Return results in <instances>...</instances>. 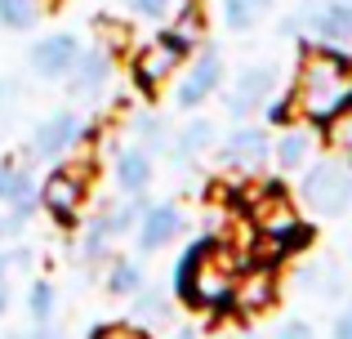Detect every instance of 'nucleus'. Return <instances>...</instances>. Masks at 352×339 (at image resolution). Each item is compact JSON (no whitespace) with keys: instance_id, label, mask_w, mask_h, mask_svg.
I'll return each mask as SVG.
<instances>
[{"instance_id":"obj_1","label":"nucleus","mask_w":352,"mask_h":339,"mask_svg":"<svg viewBox=\"0 0 352 339\" xmlns=\"http://www.w3.org/2000/svg\"><path fill=\"white\" fill-rule=\"evenodd\" d=\"M290 103L312 125L335 121L344 107H352V63L335 45H308L303 58H299V76H294Z\"/></svg>"},{"instance_id":"obj_2","label":"nucleus","mask_w":352,"mask_h":339,"mask_svg":"<svg viewBox=\"0 0 352 339\" xmlns=\"http://www.w3.org/2000/svg\"><path fill=\"white\" fill-rule=\"evenodd\" d=\"M241 277V254L223 241H201L179 263V295L192 308H219L232 299Z\"/></svg>"},{"instance_id":"obj_3","label":"nucleus","mask_w":352,"mask_h":339,"mask_svg":"<svg viewBox=\"0 0 352 339\" xmlns=\"http://www.w3.org/2000/svg\"><path fill=\"white\" fill-rule=\"evenodd\" d=\"M250 219H254V228L263 232V241L276 245V254L299 250V245L308 241V228L294 219L290 197H285L281 183H263V188L250 197Z\"/></svg>"},{"instance_id":"obj_4","label":"nucleus","mask_w":352,"mask_h":339,"mask_svg":"<svg viewBox=\"0 0 352 339\" xmlns=\"http://www.w3.org/2000/svg\"><path fill=\"white\" fill-rule=\"evenodd\" d=\"M303 201L312 206V215H344L352 201V170L335 166V161H317L299 183Z\"/></svg>"},{"instance_id":"obj_5","label":"nucleus","mask_w":352,"mask_h":339,"mask_svg":"<svg viewBox=\"0 0 352 339\" xmlns=\"http://www.w3.org/2000/svg\"><path fill=\"white\" fill-rule=\"evenodd\" d=\"M85 188H89V166H63V170H54L50 179H45L41 206L50 210L54 219L72 223V219L80 215V206H85Z\"/></svg>"},{"instance_id":"obj_6","label":"nucleus","mask_w":352,"mask_h":339,"mask_svg":"<svg viewBox=\"0 0 352 339\" xmlns=\"http://www.w3.org/2000/svg\"><path fill=\"white\" fill-rule=\"evenodd\" d=\"M183 54H188V45H179L174 36H156L152 45H143V50L134 54V85L143 89V94H156L161 80H170V72L179 67Z\"/></svg>"},{"instance_id":"obj_7","label":"nucleus","mask_w":352,"mask_h":339,"mask_svg":"<svg viewBox=\"0 0 352 339\" xmlns=\"http://www.w3.org/2000/svg\"><path fill=\"white\" fill-rule=\"evenodd\" d=\"M299 23L321 45H352V5L348 0H312V5H303Z\"/></svg>"},{"instance_id":"obj_8","label":"nucleus","mask_w":352,"mask_h":339,"mask_svg":"<svg viewBox=\"0 0 352 339\" xmlns=\"http://www.w3.org/2000/svg\"><path fill=\"white\" fill-rule=\"evenodd\" d=\"M80 58V41L72 32H54V36H41L27 54V67L36 72L41 80H67V72L76 67Z\"/></svg>"},{"instance_id":"obj_9","label":"nucleus","mask_w":352,"mask_h":339,"mask_svg":"<svg viewBox=\"0 0 352 339\" xmlns=\"http://www.w3.org/2000/svg\"><path fill=\"white\" fill-rule=\"evenodd\" d=\"M80 139V116L76 112H50L41 125L32 130V157L41 161H58L63 152H72Z\"/></svg>"},{"instance_id":"obj_10","label":"nucleus","mask_w":352,"mask_h":339,"mask_svg":"<svg viewBox=\"0 0 352 339\" xmlns=\"http://www.w3.org/2000/svg\"><path fill=\"white\" fill-rule=\"evenodd\" d=\"M223 85V58H219V50H206L197 63H192V72L183 76L179 94H174V103L183 107V112H197L201 103H206L214 89Z\"/></svg>"},{"instance_id":"obj_11","label":"nucleus","mask_w":352,"mask_h":339,"mask_svg":"<svg viewBox=\"0 0 352 339\" xmlns=\"http://www.w3.org/2000/svg\"><path fill=\"white\" fill-rule=\"evenodd\" d=\"M107 80H112V54L107 50H80L76 67L67 72V89L76 103H98V94L107 89Z\"/></svg>"},{"instance_id":"obj_12","label":"nucleus","mask_w":352,"mask_h":339,"mask_svg":"<svg viewBox=\"0 0 352 339\" xmlns=\"http://www.w3.org/2000/svg\"><path fill=\"white\" fill-rule=\"evenodd\" d=\"M272 85H276V67H272V63H254V67H245L236 76V85H232L228 112H232V116L258 112V107H263V98L272 94Z\"/></svg>"},{"instance_id":"obj_13","label":"nucleus","mask_w":352,"mask_h":339,"mask_svg":"<svg viewBox=\"0 0 352 339\" xmlns=\"http://www.w3.org/2000/svg\"><path fill=\"white\" fill-rule=\"evenodd\" d=\"M267 134L263 130H236L232 139L223 143V166L228 170H241V174H254V170H263V161H267Z\"/></svg>"},{"instance_id":"obj_14","label":"nucleus","mask_w":352,"mask_h":339,"mask_svg":"<svg viewBox=\"0 0 352 339\" xmlns=\"http://www.w3.org/2000/svg\"><path fill=\"white\" fill-rule=\"evenodd\" d=\"M232 299H236L241 313H263V308H272V299H276V277H272V268H250V272H241Z\"/></svg>"},{"instance_id":"obj_15","label":"nucleus","mask_w":352,"mask_h":339,"mask_svg":"<svg viewBox=\"0 0 352 339\" xmlns=\"http://www.w3.org/2000/svg\"><path fill=\"white\" fill-rule=\"evenodd\" d=\"M179 228H183V215L174 206H152L143 215V228H138V245L143 250H161L165 241L179 237Z\"/></svg>"},{"instance_id":"obj_16","label":"nucleus","mask_w":352,"mask_h":339,"mask_svg":"<svg viewBox=\"0 0 352 339\" xmlns=\"http://www.w3.org/2000/svg\"><path fill=\"white\" fill-rule=\"evenodd\" d=\"M116 183H120L125 192H134V197L147 188V183H152V161H147L143 148H125V152L116 157Z\"/></svg>"},{"instance_id":"obj_17","label":"nucleus","mask_w":352,"mask_h":339,"mask_svg":"<svg viewBox=\"0 0 352 339\" xmlns=\"http://www.w3.org/2000/svg\"><path fill=\"white\" fill-rule=\"evenodd\" d=\"M267 9H272V0H223V18L232 32H250Z\"/></svg>"},{"instance_id":"obj_18","label":"nucleus","mask_w":352,"mask_h":339,"mask_svg":"<svg viewBox=\"0 0 352 339\" xmlns=\"http://www.w3.org/2000/svg\"><path fill=\"white\" fill-rule=\"evenodd\" d=\"M201 32H206V9H201V0H188V5L179 9V18H174L170 36H174L179 45H192Z\"/></svg>"},{"instance_id":"obj_19","label":"nucleus","mask_w":352,"mask_h":339,"mask_svg":"<svg viewBox=\"0 0 352 339\" xmlns=\"http://www.w3.org/2000/svg\"><path fill=\"white\" fill-rule=\"evenodd\" d=\"M210 139H214V125H210V121H192L188 130L174 139V157H179V161H192L197 152L210 148Z\"/></svg>"},{"instance_id":"obj_20","label":"nucleus","mask_w":352,"mask_h":339,"mask_svg":"<svg viewBox=\"0 0 352 339\" xmlns=\"http://www.w3.org/2000/svg\"><path fill=\"white\" fill-rule=\"evenodd\" d=\"M41 18V0H0V27H14V32H27Z\"/></svg>"},{"instance_id":"obj_21","label":"nucleus","mask_w":352,"mask_h":339,"mask_svg":"<svg viewBox=\"0 0 352 339\" xmlns=\"http://www.w3.org/2000/svg\"><path fill=\"white\" fill-rule=\"evenodd\" d=\"M32 197V170L5 161L0 166V201H27Z\"/></svg>"},{"instance_id":"obj_22","label":"nucleus","mask_w":352,"mask_h":339,"mask_svg":"<svg viewBox=\"0 0 352 339\" xmlns=\"http://www.w3.org/2000/svg\"><path fill=\"white\" fill-rule=\"evenodd\" d=\"M303 161H308V134L285 130L281 143H276V166H281V170H299Z\"/></svg>"},{"instance_id":"obj_23","label":"nucleus","mask_w":352,"mask_h":339,"mask_svg":"<svg viewBox=\"0 0 352 339\" xmlns=\"http://www.w3.org/2000/svg\"><path fill=\"white\" fill-rule=\"evenodd\" d=\"M107 290H112V295H138V290H143V268H138V263H129V259L112 263Z\"/></svg>"},{"instance_id":"obj_24","label":"nucleus","mask_w":352,"mask_h":339,"mask_svg":"<svg viewBox=\"0 0 352 339\" xmlns=\"http://www.w3.org/2000/svg\"><path fill=\"white\" fill-rule=\"evenodd\" d=\"M326 139H330L335 152H344V157L352 161V107H344L335 121H326Z\"/></svg>"},{"instance_id":"obj_25","label":"nucleus","mask_w":352,"mask_h":339,"mask_svg":"<svg viewBox=\"0 0 352 339\" xmlns=\"http://www.w3.org/2000/svg\"><path fill=\"white\" fill-rule=\"evenodd\" d=\"M134 134L143 139V152H147V148H170V139H165V125L156 121V116H134Z\"/></svg>"},{"instance_id":"obj_26","label":"nucleus","mask_w":352,"mask_h":339,"mask_svg":"<svg viewBox=\"0 0 352 339\" xmlns=\"http://www.w3.org/2000/svg\"><path fill=\"white\" fill-rule=\"evenodd\" d=\"M27 304H32V317H36V322H50V317H54V286H50V281H36Z\"/></svg>"},{"instance_id":"obj_27","label":"nucleus","mask_w":352,"mask_h":339,"mask_svg":"<svg viewBox=\"0 0 352 339\" xmlns=\"http://www.w3.org/2000/svg\"><path fill=\"white\" fill-rule=\"evenodd\" d=\"M14 116H18V85L14 80H0V134L14 125Z\"/></svg>"},{"instance_id":"obj_28","label":"nucleus","mask_w":352,"mask_h":339,"mask_svg":"<svg viewBox=\"0 0 352 339\" xmlns=\"http://www.w3.org/2000/svg\"><path fill=\"white\" fill-rule=\"evenodd\" d=\"M138 18H165L170 14V0H125Z\"/></svg>"},{"instance_id":"obj_29","label":"nucleus","mask_w":352,"mask_h":339,"mask_svg":"<svg viewBox=\"0 0 352 339\" xmlns=\"http://www.w3.org/2000/svg\"><path fill=\"white\" fill-rule=\"evenodd\" d=\"M89 339H147L138 326H98V331H89Z\"/></svg>"},{"instance_id":"obj_30","label":"nucleus","mask_w":352,"mask_h":339,"mask_svg":"<svg viewBox=\"0 0 352 339\" xmlns=\"http://www.w3.org/2000/svg\"><path fill=\"white\" fill-rule=\"evenodd\" d=\"M94 32H103V36H107V45H112V50H116V45H125V27H120V23H112V18H103V23H98Z\"/></svg>"},{"instance_id":"obj_31","label":"nucleus","mask_w":352,"mask_h":339,"mask_svg":"<svg viewBox=\"0 0 352 339\" xmlns=\"http://www.w3.org/2000/svg\"><path fill=\"white\" fill-rule=\"evenodd\" d=\"M276 339H317V335H312V326H303V322H285L281 331H276Z\"/></svg>"},{"instance_id":"obj_32","label":"nucleus","mask_w":352,"mask_h":339,"mask_svg":"<svg viewBox=\"0 0 352 339\" xmlns=\"http://www.w3.org/2000/svg\"><path fill=\"white\" fill-rule=\"evenodd\" d=\"M5 272H9V254H0V313L9 308V277Z\"/></svg>"},{"instance_id":"obj_33","label":"nucleus","mask_w":352,"mask_h":339,"mask_svg":"<svg viewBox=\"0 0 352 339\" xmlns=\"http://www.w3.org/2000/svg\"><path fill=\"white\" fill-rule=\"evenodd\" d=\"M335 339H352V304L339 313V322H335Z\"/></svg>"},{"instance_id":"obj_34","label":"nucleus","mask_w":352,"mask_h":339,"mask_svg":"<svg viewBox=\"0 0 352 339\" xmlns=\"http://www.w3.org/2000/svg\"><path fill=\"white\" fill-rule=\"evenodd\" d=\"M32 339H63V335H58V331H54V326H50V322H41V326H36V335H32Z\"/></svg>"},{"instance_id":"obj_35","label":"nucleus","mask_w":352,"mask_h":339,"mask_svg":"<svg viewBox=\"0 0 352 339\" xmlns=\"http://www.w3.org/2000/svg\"><path fill=\"white\" fill-rule=\"evenodd\" d=\"M9 339H14V335H9Z\"/></svg>"}]
</instances>
